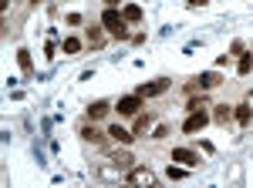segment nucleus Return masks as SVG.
Listing matches in <instances>:
<instances>
[{"mask_svg": "<svg viewBox=\"0 0 253 188\" xmlns=\"http://www.w3.org/2000/svg\"><path fill=\"white\" fill-rule=\"evenodd\" d=\"M149 125H152V118H149V114H138V118H135V134H145V131H149Z\"/></svg>", "mask_w": 253, "mask_h": 188, "instance_id": "obj_17", "label": "nucleus"}, {"mask_svg": "<svg viewBox=\"0 0 253 188\" xmlns=\"http://www.w3.org/2000/svg\"><path fill=\"white\" fill-rule=\"evenodd\" d=\"M122 17L128 20V24H138V20H142V7H138V3H128V7H122Z\"/></svg>", "mask_w": 253, "mask_h": 188, "instance_id": "obj_12", "label": "nucleus"}, {"mask_svg": "<svg viewBox=\"0 0 253 188\" xmlns=\"http://www.w3.org/2000/svg\"><path fill=\"white\" fill-rule=\"evenodd\" d=\"M108 138H112V141H118V145H132L135 131H128V128H122V125H112V128H108Z\"/></svg>", "mask_w": 253, "mask_h": 188, "instance_id": "obj_7", "label": "nucleus"}, {"mask_svg": "<svg viewBox=\"0 0 253 188\" xmlns=\"http://www.w3.org/2000/svg\"><path fill=\"white\" fill-rule=\"evenodd\" d=\"M233 118L240 121V125H250V118H253V101H250V97H247V104H240V108H236Z\"/></svg>", "mask_w": 253, "mask_h": 188, "instance_id": "obj_11", "label": "nucleus"}, {"mask_svg": "<svg viewBox=\"0 0 253 188\" xmlns=\"http://www.w3.org/2000/svg\"><path fill=\"white\" fill-rule=\"evenodd\" d=\"M88 40H91V47H101V44H105V34H101V27H88Z\"/></svg>", "mask_w": 253, "mask_h": 188, "instance_id": "obj_15", "label": "nucleus"}, {"mask_svg": "<svg viewBox=\"0 0 253 188\" xmlns=\"http://www.w3.org/2000/svg\"><path fill=\"white\" fill-rule=\"evenodd\" d=\"M186 3H189V7H206L210 0H186Z\"/></svg>", "mask_w": 253, "mask_h": 188, "instance_id": "obj_23", "label": "nucleus"}, {"mask_svg": "<svg viewBox=\"0 0 253 188\" xmlns=\"http://www.w3.org/2000/svg\"><path fill=\"white\" fill-rule=\"evenodd\" d=\"M105 3H108V7H118V3H122V0H105Z\"/></svg>", "mask_w": 253, "mask_h": 188, "instance_id": "obj_24", "label": "nucleus"}, {"mask_svg": "<svg viewBox=\"0 0 253 188\" xmlns=\"http://www.w3.org/2000/svg\"><path fill=\"white\" fill-rule=\"evenodd\" d=\"M34 3H38V0H34Z\"/></svg>", "mask_w": 253, "mask_h": 188, "instance_id": "obj_25", "label": "nucleus"}, {"mask_svg": "<svg viewBox=\"0 0 253 188\" xmlns=\"http://www.w3.org/2000/svg\"><path fill=\"white\" fill-rule=\"evenodd\" d=\"M206 125H210V114L206 111H189V118L182 121V131L186 134H199Z\"/></svg>", "mask_w": 253, "mask_h": 188, "instance_id": "obj_2", "label": "nucleus"}, {"mask_svg": "<svg viewBox=\"0 0 253 188\" xmlns=\"http://www.w3.org/2000/svg\"><path fill=\"white\" fill-rule=\"evenodd\" d=\"M101 24H105V31L112 34V37H118V40H128L132 34H128V20L118 14L115 7H108L105 14H101Z\"/></svg>", "mask_w": 253, "mask_h": 188, "instance_id": "obj_1", "label": "nucleus"}, {"mask_svg": "<svg viewBox=\"0 0 253 188\" xmlns=\"http://www.w3.org/2000/svg\"><path fill=\"white\" fill-rule=\"evenodd\" d=\"M138 108H142V97H138V94L118 97V114H138Z\"/></svg>", "mask_w": 253, "mask_h": 188, "instance_id": "obj_4", "label": "nucleus"}, {"mask_svg": "<svg viewBox=\"0 0 253 188\" xmlns=\"http://www.w3.org/2000/svg\"><path fill=\"white\" fill-rule=\"evenodd\" d=\"M243 51H247V47H243V40H233V47H230V57H240Z\"/></svg>", "mask_w": 253, "mask_h": 188, "instance_id": "obj_21", "label": "nucleus"}, {"mask_svg": "<svg viewBox=\"0 0 253 188\" xmlns=\"http://www.w3.org/2000/svg\"><path fill=\"white\" fill-rule=\"evenodd\" d=\"M199 84H203V88H216V84H219V74H216V71H206V74H199Z\"/></svg>", "mask_w": 253, "mask_h": 188, "instance_id": "obj_16", "label": "nucleus"}, {"mask_svg": "<svg viewBox=\"0 0 253 188\" xmlns=\"http://www.w3.org/2000/svg\"><path fill=\"white\" fill-rule=\"evenodd\" d=\"M128 182H132V185H152L156 175L149 168H128Z\"/></svg>", "mask_w": 253, "mask_h": 188, "instance_id": "obj_6", "label": "nucleus"}, {"mask_svg": "<svg viewBox=\"0 0 253 188\" xmlns=\"http://www.w3.org/2000/svg\"><path fill=\"white\" fill-rule=\"evenodd\" d=\"M17 64H20V71H24V74H31V71H34V61H31V51H17Z\"/></svg>", "mask_w": 253, "mask_h": 188, "instance_id": "obj_13", "label": "nucleus"}, {"mask_svg": "<svg viewBox=\"0 0 253 188\" xmlns=\"http://www.w3.org/2000/svg\"><path fill=\"white\" fill-rule=\"evenodd\" d=\"M166 88H169V81L166 77H159V81H149V84H138V97L145 101V97H159V94H166Z\"/></svg>", "mask_w": 253, "mask_h": 188, "instance_id": "obj_3", "label": "nucleus"}, {"mask_svg": "<svg viewBox=\"0 0 253 188\" xmlns=\"http://www.w3.org/2000/svg\"><path fill=\"white\" fill-rule=\"evenodd\" d=\"M172 161L186 165V168H196V165H199V155H196V151H189V148H175L172 151Z\"/></svg>", "mask_w": 253, "mask_h": 188, "instance_id": "obj_5", "label": "nucleus"}, {"mask_svg": "<svg viewBox=\"0 0 253 188\" xmlns=\"http://www.w3.org/2000/svg\"><path fill=\"white\" fill-rule=\"evenodd\" d=\"M166 175H169V182H182V178H186V165H182V168H172V165H169Z\"/></svg>", "mask_w": 253, "mask_h": 188, "instance_id": "obj_20", "label": "nucleus"}, {"mask_svg": "<svg viewBox=\"0 0 253 188\" xmlns=\"http://www.w3.org/2000/svg\"><path fill=\"white\" fill-rule=\"evenodd\" d=\"M108 111H112V104H108V101H95V104H88V118H91V121H101Z\"/></svg>", "mask_w": 253, "mask_h": 188, "instance_id": "obj_8", "label": "nucleus"}, {"mask_svg": "<svg viewBox=\"0 0 253 188\" xmlns=\"http://www.w3.org/2000/svg\"><path fill=\"white\" fill-rule=\"evenodd\" d=\"M230 114H233V111H230L226 104H216V111H213V121H216V125H226V121H230Z\"/></svg>", "mask_w": 253, "mask_h": 188, "instance_id": "obj_14", "label": "nucleus"}, {"mask_svg": "<svg viewBox=\"0 0 253 188\" xmlns=\"http://www.w3.org/2000/svg\"><path fill=\"white\" fill-rule=\"evenodd\" d=\"M108 161L118 165V168H132V161H135V158H132L128 151H112V155H108Z\"/></svg>", "mask_w": 253, "mask_h": 188, "instance_id": "obj_9", "label": "nucleus"}, {"mask_svg": "<svg viewBox=\"0 0 253 188\" xmlns=\"http://www.w3.org/2000/svg\"><path fill=\"white\" fill-rule=\"evenodd\" d=\"M78 51H81V40L78 37H68V40H64V54H78Z\"/></svg>", "mask_w": 253, "mask_h": 188, "instance_id": "obj_19", "label": "nucleus"}, {"mask_svg": "<svg viewBox=\"0 0 253 188\" xmlns=\"http://www.w3.org/2000/svg\"><path fill=\"white\" fill-rule=\"evenodd\" d=\"M203 108H206V101H203V97H193V101H189V111H203Z\"/></svg>", "mask_w": 253, "mask_h": 188, "instance_id": "obj_22", "label": "nucleus"}, {"mask_svg": "<svg viewBox=\"0 0 253 188\" xmlns=\"http://www.w3.org/2000/svg\"><path fill=\"white\" fill-rule=\"evenodd\" d=\"M81 138H84V141H91V145H101V141H105V134L98 131L95 125H84V128H81Z\"/></svg>", "mask_w": 253, "mask_h": 188, "instance_id": "obj_10", "label": "nucleus"}, {"mask_svg": "<svg viewBox=\"0 0 253 188\" xmlns=\"http://www.w3.org/2000/svg\"><path fill=\"white\" fill-rule=\"evenodd\" d=\"M250 57H253V54H250Z\"/></svg>", "mask_w": 253, "mask_h": 188, "instance_id": "obj_26", "label": "nucleus"}, {"mask_svg": "<svg viewBox=\"0 0 253 188\" xmlns=\"http://www.w3.org/2000/svg\"><path fill=\"white\" fill-rule=\"evenodd\" d=\"M250 67H253V57H250V54H240V64H236V71H240V74H250Z\"/></svg>", "mask_w": 253, "mask_h": 188, "instance_id": "obj_18", "label": "nucleus"}]
</instances>
